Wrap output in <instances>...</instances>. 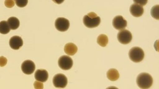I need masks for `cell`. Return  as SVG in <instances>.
<instances>
[{
    "instance_id": "obj_1",
    "label": "cell",
    "mask_w": 159,
    "mask_h": 89,
    "mask_svg": "<svg viewBox=\"0 0 159 89\" xmlns=\"http://www.w3.org/2000/svg\"><path fill=\"white\" fill-rule=\"evenodd\" d=\"M83 21L87 27L93 28L98 27L100 24L101 19L95 13L91 12L84 17Z\"/></svg>"
},
{
    "instance_id": "obj_16",
    "label": "cell",
    "mask_w": 159,
    "mask_h": 89,
    "mask_svg": "<svg viewBox=\"0 0 159 89\" xmlns=\"http://www.w3.org/2000/svg\"><path fill=\"white\" fill-rule=\"evenodd\" d=\"M11 29L7 21H2L0 23V32L1 33L5 34L9 32Z\"/></svg>"
},
{
    "instance_id": "obj_21",
    "label": "cell",
    "mask_w": 159,
    "mask_h": 89,
    "mask_svg": "<svg viewBox=\"0 0 159 89\" xmlns=\"http://www.w3.org/2000/svg\"><path fill=\"white\" fill-rule=\"evenodd\" d=\"M34 86L35 89H43L44 87L43 83L36 81L34 82Z\"/></svg>"
},
{
    "instance_id": "obj_12",
    "label": "cell",
    "mask_w": 159,
    "mask_h": 89,
    "mask_svg": "<svg viewBox=\"0 0 159 89\" xmlns=\"http://www.w3.org/2000/svg\"><path fill=\"white\" fill-rule=\"evenodd\" d=\"M34 77L37 81L44 82L48 79V73L46 70L38 69L35 72Z\"/></svg>"
},
{
    "instance_id": "obj_7",
    "label": "cell",
    "mask_w": 159,
    "mask_h": 89,
    "mask_svg": "<svg viewBox=\"0 0 159 89\" xmlns=\"http://www.w3.org/2000/svg\"><path fill=\"white\" fill-rule=\"evenodd\" d=\"M55 25L56 28L59 31L65 32L69 29L70 26V22L67 19L60 17L56 20Z\"/></svg>"
},
{
    "instance_id": "obj_23",
    "label": "cell",
    "mask_w": 159,
    "mask_h": 89,
    "mask_svg": "<svg viewBox=\"0 0 159 89\" xmlns=\"http://www.w3.org/2000/svg\"><path fill=\"white\" fill-rule=\"evenodd\" d=\"M7 62L6 58L3 56L1 57V66L2 67L5 66L7 64Z\"/></svg>"
},
{
    "instance_id": "obj_14",
    "label": "cell",
    "mask_w": 159,
    "mask_h": 89,
    "mask_svg": "<svg viewBox=\"0 0 159 89\" xmlns=\"http://www.w3.org/2000/svg\"><path fill=\"white\" fill-rule=\"evenodd\" d=\"M7 21L11 30H16L20 26V21L16 17H10L8 19Z\"/></svg>"
},
{
    "instance_id": "obj_18",
    "label": "cell",
    "mask_w": 159,
    "mask_h": 89,
    "mask_svg": "<svg viewBox=\"0 0 159 89\" xmlns=\"http://www.w3.org/2000/svg\"><path fill=\"white\" fill-rule=\"evenodd\" d=\"M159 6L156 5L154 6L151 10V14L152 17L156 19L159 20Z\"/></svg>"
},
{
    "instance_id": "obj_11",
    "label": "cell",
    "mask_w": 159,
    "mask_h": 89,
    "mask_svg": "<svg viewBox=\"0 0 159 89\" xmlns=\"http://www.w3.org/2000/svg\"><path fill=\"white\" fill-rule=\"evenodd\" d=\"M129 10L132 15L136 17L141 16L144 12V9L143 7L136 3L132 5Z\"/></svg>"
},
{
    "instance_id": "obj_9",
    "label": "cell",
    "mask_w": 159,
    "mask_h": 89,
    "mask_svg": "<svg viewBox=\"0 0 159 89\" xmlns=\"http://www.w3.org/2000/svg\"><path fill=\"white\" fill-rule=\"evenodd\" d=\"M21 68L22 72L24 73L29 75L34 72L35 69V65L33 61L27 60L23 62Z\"/></svg>"
},
{
    "instance_id": "obj_4",
    "label": "cell",
    "mask_w": 159,
    "mask_h": 89,
    "mask_svg": "<svg viewBox=\"0 0 159 89\" xmlns=\"http://www.w3.org/2000/svg\"><path fill=\"white\" fill-rule=\"evenodd\" d=\"M58 65L62 69L65 70L70 69L73 65V60L70 56H61L58 61Z\"/></svg>"
},
{
    "instance_id": "obj_6",
    "label": "cell",
    "mask_w": 159,
    "mask_h": 89,
    "mask_svg": "<svg viewBox=\"0 0 159 89\" xmlns=\"http://www.w3.org/2000/svg\"><path fill=\"white\" fill-rule=\"evenodd\" d=\"M117 38L118 41L123 44L129 43L132 39L131 33L126 29L119 31L117 34Z\"/></svg>"
},
{
    "instance_id": "obj_10",
    "label": "cell",
    "mask_w": 159,
    "mask_h": 89,
    "mask_svg": "<svg viewBox=\"0 0 159 89\" xmlns=\"http://www.w3.org/2000/svg\"><path fill=\"white\" fill-rule=\"evenodd\" d=\"M23 42L21 37L18 36L12 37L10 40L9 45L11 48L19 50L23 45Z\"/></svg>"
},
{
    "instance_id": "obj_13",
    "label": "cell",
    "mask_w": 159,
    "mask_h": 89,
    "mask_svg": "<svg viewBox=\"0 0 159 89\" xmlns=\"http://www.w3.org/2000/svg\"><path fill=\"white\" fill-rule=\"evenodd\" d=\"M77 47L72 43H69L66 44L64 48L65 53L70 56L74 55L77 52Z\"/></svg>"
},
{
    "instance_id": "obj_17",
    "label": "cell",
    "mask_w": 159,
    "mask_h": 89,
    "mask_svg": "<svg viewBox=\"0 0 159 89\" xmlns=\"http://www.w3.org/2000/svg\"><path fill=\"white\" fill-rule=\"evenodd\" d=\"M108 42V38L107 35L101 34L98 38L97 43L100 46L105 47L107 46Z\"/></svg>"
},
{
    "instance_id": "obj_8",
    "label": "cell",
    "mask_w": 159,
    "mask_h": 89,
    "mask_svg": "<svg viewBox=\"0 0 159 89\" xmlns=\"http://www.w3.org/2000/svg\"><path fill=\"white\" fill-rule=\"evenodd\" d=\"M113 25L116 29L119 30H122L127 26V21L121 16H116L112 22Z\"/></svg>"
},
{
    "instance_id": "obj_15",
    "label": "cell",
    "mask_w": 159,
    "mask_h": 89,
    "mask_svg": "<svg viewBox=\"0 0 159 89\" xmlns=\"http://www.w3.org/2000/svg\"><path fill=\"white\" fill-rule=\"evenodd\" d=\"M107 75L108 78L112 81H116L119 78L118 71L114 69H109L107 73Z\"/></svg>"
},
{
    "instance_id": "obj_20",
    "label": "cell",
    "mask_w": 159,
    "mask_h": 89,
    "mask_svg": "<svg viewBox=\"0 0 159 89\" xmlns=\"http://www.w3.org/2000/svg\"><path fill=\"white\" fill-rule=\"evenodd\" d=\"M5 4L6 6L9 8H11L14 7L15 3L13 1H5Z\"/></svg>"
},
{
    "instance_id": "obj_19",
    "label": "cell",
    "mask_w": 159,
    "mask_h": 89,
    "mask_svg": "<svg viewBox=\"0 0 159 89\" xmlns=\"http://www.w3.org/2000/svg\"><path fill=\"white\" fill-rule=\"evenodd\" d=\"M16 5L19 7H23L27 5V0H16L15 1Z\"/></svg>"
},
{
    "instance_id": "obj_3",
    "label": "cell",
    "mask_w": 159,
    "mask_h": 89,
    "mask_svg": "<svg viewBox=\"0 0 159 89\" xmlns=\"http://www.w3.org/2000/svg\"><path fill=\"white\" fill-rule=\"evenodd\" d=\"M129 56L130 59L134 62H139L143 59L144 53L143 51L139 47L132 48L129 50Z\"/></svg>"
},
{
    "instance_id": "obj_5",
    "label": "cell",
    "mask_w": 159,
    "mask_h": 89,
    "mask_svg": "<svg viewBox=\"0 0 159 89\" xmlns=\"http://www.w3.org/2000/svg\"><path fill=\"white\" fill-rule=\"evenodd\" d=\"M52 82L56 87L64 88L67 86L68 81L65 75L62 73H58L54 76Z\"/></svg>"
},
{
    "instance_id": "obj_2",
    "label": "cell",
    "mask_w": 159,
    "mask_h": 89,
    "mask_svg": "<svg viewBox=\"0 0 159 89\" xmlns=\"http://www.w3.org/2000/svg\"><path fill=\"white\" fill-rule=\"evenodd\" d=\"M137 83L140 88L148 89L150 88L152 85L153 79L152 76L149 74L143 73L138 76Z\"/></svg>"
},
{
    "instance_id": "obj_22",
    "label": "cell",
    "mask_w": 159,
    "mask_h": 89,
    "mask_svg": "<svg viewBox=\"0 0 159 89\" xmlns=\"http://www.w3.org/2000/svg\"><path fill=\"white\" fill-rule=\"evenodd\" d=\"M135 3L139 4L141 6H144L147 4L148 1H134Z\"/></svg>"
}]
</instances>
